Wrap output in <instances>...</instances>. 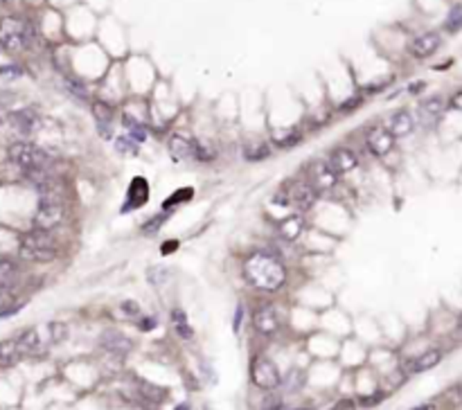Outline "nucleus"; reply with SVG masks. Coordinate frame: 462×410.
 Listing matches in <instances>:
<instances>
[{"mask_svg":"<svg viewBox=\"0 0 462 410\" xmlns=\"http://www.w3.org/2000/svg\"><path fill=\"white\" fill-rule=\"evenodd\" d=\"M241 275H244L248 287L262 293H275L287 284L289 271L277 255L271 253H253L241 264Z\"/></svg>","mask_w":462,"mask_h":410,"instance_id":"f257e3e1","label":"nucleus"},{"mask_svg":"<svg viewBox=\"0 0 462 410\" xmlns=\"http://www.w3.org/2000/svg\"><path fill=\"white\" fill-rule=\"evenodd\" d=\"M59 257V241L52 232L45 230H28L18 239V259L34 264H50Z\"/></svg>","mask_w":462,"mask_h":410,"instance_id":"f03ea898","label":"nucleus"},{"mask_svg":"<svg viewBox=\"0 0 462 410\" xmlns=\"http://www.w3.org/2000/svg\"><path fill=\"white\" fill-rule=\"evenodd\" d=\"M7 158H9V163L16 165L21 171L54 167L52 154L45 152L43 147L30 142V140H16V142H11L9 149H7Z\"/></svg>","mask_w":462,"mask_h":410,"instance_id":"7ed1b4c3","label":"nucleus"},{"mask_svg":"<svg viewBox=\"0 0 462 410\" xmlns=\"http://www.w3.org/2000/svg\"><path fill=\"white\" fill-rule=\"evenodd\" d=\"M34 41V28L18 16L0 18V47L7 52H23Z\"/></svg>","mask_w":462,"mask_h":410,"instance_id":"20e7f679","label":"nucleus"},{"mask_svg":"<svg viewBox=\"0 0 462 410\" xmlns=\"http://www.w3.org/2000/svg\"><path fill=\"white\" fill-rule=\"evenodd\" d=\"M248 377L250 383L262 392H275L282 388V372H279L277 363L273 358L258 354L250 358V368H248Z\"/></svg>","mask_w":462,"mask_h":410,"instance_id":"39448f33","label":"nucleus"},{"mask_svg":"<svg viewBox=\"0 0 462 410\" xmlns=\"http://www.w3.org/2000/svg\"><path fill=\"white\" fill-rule=\"evenodd\" d=\"M66 217H68V207L64 201H39L32 217V228L52 232L54 228L62 226Z\"/></svg>","mask_w":462,"mask_h":410,"instance_id":"423d86ee","label":"nucleus"},{"mask_svg":"<svg viewBox=\"0 0 462 410\" xmlns=\"http://www.w3.org/2000/svg\"><path fill=\"white\" fill-rule=\"evenodd\" d=\"M449 110V99L442 95H431V97H424L422 102L417 104L415 110V120H417V127L433 131L437 129V124L444 120V113Z\"/></svg>","mask_w":462,"mask_h":410,"instance_id":"0eeeda50","label":"nucleus"},{"mask_svg":"<svg viewBox=\"0 0 462 410\" xmlns=\"http://www.w3.org/2000/svg\"><path fill=\"white\" fill-rule=\"evenodd\" d=\"M305 178L311 183V188L318 194H327L338 188V176L336 171L330 167L327 158H313L311 163H307L305 167Z\"/></svg>","mask_w":462,"mask_h":410,"instance_id":"6e6552de","label":"nucleus"},{"mask_svg":"<svg viewBox=\"0 0 462 410\" xmlns=\"http://www.w3.org/2000/svg\"><path fill=\"white\" fill-rule=\"evenodd\" d=\"M444 347H427L424 352H420L417 356L412 358H406L404 365H401V377L404 379H410V377H417V375H424V372H429L433 368H437L442 361H444Z\"/></svg>","mask_w":462,"mask_h":410,"instance_id":"1a4fd4ad","label":"nucleus"},{"mask_svg":"<svg viewBox=\"0 0 462 410\" xmlns=\"http://www.w3.org/2000/svg\"><path fill=\"white\" fill-rule=\"evenodd\" d=\"M363 142H366V149L370 152V156L383 160V158H388L395 152L397 138L383 127V124H374V127H370L366 131V138H363Z\"/></svg>","mask_w":462,"mask_h":410,"instance_id":"9d476101","label":"nucleus"},{"mask_svg":"<svg viewBox=\"0 0 462 410\" xmlns=\"http://www.w3.org/2000/svg\"><path fill=\"white\" fill-rule=\"evenodd\" d=\"M284 190L289 192V201H291V207L296 210V212H309V210L316 205V201L320 198V194L311 188V183L307 178H296L284 185Z\"/></svg>","mask_w":462,"mask_h":410,"instance_id":"9b49d317","label":"nucleus"},{"mask_svg":"<svg viewBox=\"0 0 462 410\" xmlns=\"http://www.w3.org/2000/svg\"><path fill=\"white\" fill-rule=\"evenodd\" d=\"M253 327L264 338H273L282 329V318H279L277 309L269 302L253 309Z\"/></svg>","mask_w":462,"mask_h":410,"instance_id":"f8f14e48","label":"nucleus"},{"mask_svg":"<svg viewBox=\"0 0 462 410\" xmlns=\"http://www.w3.org/2000/svg\"><path fill=\"white\" fill-rule=\"evenodd\" d=\"M97 345H100L102 352L111 354L115 358H125L127 354L133 352V347H136V343H133L131 336H127L125 331H117V329H104L100 334V341H97Z\"/></svg>","mask_w":462,"mask_h":410,"instance_id":"ddd939ff","label":"nucleus"},{"mask_svg":"<svg viewBox=\"0 0 462 410\" xmlns=\"http://www.w3.org/2000/svg\"><path fill=\"white\" fill-rule=\"evenodd\" d=\"M149 196H151L149 181L144 176H136L127 188V196L122 201V207H120V215H129V212H136V210L144 207L149 203Z\"/></svg>","mask_w":462,"mask_h":410,"instance_id":"4468645a","label":"nucleus"},{"mask_svg":"<svg viewBox=\"0 0 462 410\" xmlns=\"http://www.w3.org/2000/svg\"><path fill=\"white\" fill-rule=\"evenodd\" d=\"M383 127H386L388 131H391L397 140H401V138H408V135L415 133V129H417V120H415V113H412V110H408V108H399V110H393V113L386 118Z\"/></svg>","mask_w":462,"mask_h":410,"instance_id":"2eb2a0df","label":"nucleus"},{"mask_svg":"<svg viewBox=\"0 0 462 410\" xmlns=\"http://www.w3.org/2000/svg\"><path fill=\"white\" fill-rule=\"evenodd\" d=\"M7 124L11 127V131L18 133V135H32L39 131L41 127V115L36 113L34 108H18V110H11L7 113Z\"/></svg>","mask_w":462,"mask_h":410,"instance_id":"dca6fc26","label":"nucleus"},{"mask_svg":"<svg viewBox=\"0 0 462 410\" xmlns=\"http://www.w3.org/2000/svg\"><path fill=\"white\" fill-rule=\"evenodd\" d=\"M327 163H330V167L336 171L338 178H343L354 169H359V156L354 149H350V147H334L330 156H327Z\"/></svg>","mask_w":462,"mask_h":410,"instance_id":"f3484780","label":"nucleus"},{"mask_svg":"<svg viewBox=\"0 0 462 410\" xmlns=\"http://www.w3.org/2000/svg\"><path fill=\"white\" fill-rule=\"evenodd\" d=\"M91 110H93V118H95V127H97V133H100L102 140H113V120H115V110L111 104H106L104 99H95L91 104Z\"/></svg>","mask_w":462,"mask_h":410,"instance_id":"a211bd4d","label":"nucleus"},{"mask_svg":"<svg viewBox=\"0 0 462 410\" xmlns=\"http://www.w3.org/2000/svg\"><path fill=\"white\" fill-rule=\"evenodd\" d=\"M442 41L444 39L440 32H422L420 36H415V39L410 41L408 52L415 59H429L442 47Z\"/></svg>","mask_w":462,"mask_h":410,"instance_id":"6ab92c4d","label":"nucleus"},{"mask_svg":"<svg viewBox=\"0 0 462 410\" xmlns=\"http://www.w3.org/2000/svg\"><path fill=\"white\" fill-rule=\"evenodd\" d=\"M275 232H277L279 241L296 244L302 237V232H305V217H302L300 212H296V215H289L284 219H279L275 223Z\"/></svg>","mask_w":462,"mask_h":410,"instance_id":"aec40b11","label":"nucleus"},{"mask_svg":"<svg viewBox=\"0 0 462 410\" xmlns=\"http://www.w3.org/2000/svg\"><path fill=\"white\" fill-rule=\"evenodd\" d=\"M167 152L174 160H190L194 158V138H187L185 133H172L167 140Z\"/></svg>","mask_w":462,"mask_h":410,"instance_id":"412c9836","label":"nucleus"},{"mask_svg":"<svg viewBox=\"0 0 462 410\" xmlns=\"http://www.w3.org/2000/svg\"><path fill=\"white\" fill-rule=\"evenodd\" d=\"M136 397L144 404H154V406H163V402L169 397L167 388H161L156 386V383H149V381H142L138 379L136 381Z\"/></svg>","mask_w":462,"mask_h":410,"instance_id":"4be33fe9","label":"nucleus"},{"mask_svg":"<svg viewBox=\"0 0 462 410\" xmlns=\"http://www.w3.org/2000/svg\"><path fill=\"white\" fill-rule=\"evenodd\" d=\"M16 343H18V350H21L23 356H36V354H41L45 350V343H43L41 334L36 329L21 331L16 336Z\"/></svg>","mask_w":462,"mask_h":410,"instance_id":"5701e85b","label":"nucleus"},{"mask_svg":"<svg viewBox=\"0 0 462 410\" xmlns=\"http://www.w3.org/2000/svg\"><path fill=\"white\" fill-rule=\"evenodd\" d=\"M302 142V133L298 127H289V129H273L271 131V144L275 149H294Z\"/></svg>","mask_w":462,"mask_h":410,"instance_id":"b1692460","label":"nucleus"},{"mask_svg":"<svg viewBox=\"0 0 462 410\" xmlns=\"http://www.w3.org/2000/svg\"><path fill=\"white\" fill-rule=\"evenodd\" d=\"M122 127H125V133L129 135V138H133L138 144L142 142H147L149 140V133H151V129L144 124L140 118H136V115H131V113H125L122 115Z\"/></svg>","mask_w":462,"mask_h":410,"instance_id":"393cba45","label":"nucleus"},{"mask_svg":"<svg viewBox=\"0 0 462 410\" xmlns=\"http://www.w3.org/2000/svg\"><path fill=\"white\" fill-rule=\"evenodd\" d=\"M273 154V144L266 140H253L241 147V156H244L246 163H262V160L271 158Z\"/></svg>","mask_w":462,"mask_h":410,"instance_id":"a878e982","label":"nucleus"},{"mask_svg":"<svg viewBox=\"0 0 462 410\" xmlns=\"http://www.w3.org/2000/svg\"><path fill=\"white\" fill-rule=\"evenodd\" d=\"M169 322H172V329L178 338H183V341H192L194 338V329L190 325V318L185 314V309H180V307H174L172 309V314H169Z\"/></svg>","mask_w":462,"mask_h":410,"instance_id":"bb28decb","label":"nucleus"},{"mask_svg":"<svg viewBox=\"0 0 462 410\" xmlns=\"http://www.w3.org/2000/svg\"><path fill=\"white\" fill-rule=\"evenodd\" d=\"M18 280H21V266L16 259H9V257L0 259V287L14 291Z\"/></svg>","mask_w":462,"mask_h":410,"instance_id":"cd10ccee","label":"nucleus"},{"mask_svg":"<svg viewBox=\"0 0 462 410\" xmlns=\"http://www.w3.org/2000/svg\"><path fill=\"white\" fill-rule=\"evenodd\" d=\"M23 358L21 350H18V343L16 338H7V341H0V368H11L16 365Z\"/></svg>","mask_w":462,"mask_h":410,"instance_id":"c85d7f7f","label":"nucleus"},{"mask_svg":"<svg viewBox=\"0 0 462 410\" xmlns=\"http://www.w3.org/2000/svg\"><path fill=\"white\" fill-rule=\"evenodd\" d=\"M174 215L172 212H165V210H161V212H156L154 217H149L147 221L140 226V232L144 234V237H154V234H158L163 228H165V223L172 219Z\"/></svg>","mask_w":462,"mask_h":410,"instance_id":"c756f323","label":"nucleus"},{"mask_svg":"<svg viewBox=\"0 0 462 410\" xmlns=\"http://www.w3.org/2000/svg\"><path fill=\"white\" fill-rule=\"evenodd\" d=\"M192 196H194V190H192V188L176 190L172 196H167V198H165V203L161 205V210H165V212H172V215H174L180 205H185V203L192 201Z\"/></svg>","mask_w":462,"mask_h":410,"instance_id":"7c9ffc66","label":"nucleus"},{"mask_svg":"<svg viewBox=\"0 0 462 410\" xmlns=\"http://www.w3.org/2000/svg\"><path fill=\"white\" fill-rule=\"evenodd\" d=\"M169 280H172V271H169V266L156 264V266H149V268H147V282L151 284V287L161 289V287H165Z\"/></svg>","mask_w":462,"mask_h":410,"instance_id":"2f4dec72","label":"nucleus"},{"mask_svg":"<svg viewBox=\"0 0 462 410\" xmlns=\"http://www.w3.org/2000/svg\"><path fill=\"white\" fill-rule=\"evenodd\" d=\"M442 30L446 34H458L462 32V3L454 5L451 9L446 11V18L442 23Z\"/></svg>","mask_w":462,"mask_h":410,"instance_id":"473e14b6","label":"nucleus"},{"mask_svg":"<svg viewBox=\"0 0 462 410\" xmlns=\"http://www.w3.org/2000/svg\"><path fill=\"white\" fill-rule=\"evenodd\" d=\"M194 160L197 163H212V160H216V149L203 140H194Z\"/></svg>","mask_w":462,"mask_h":410,"instance_id":"72a5a7b5","label":"nucleus"},{"mask_svg":"<svg viewBox=\"0 0 462 410\" xmlns=\"http://www.w3.org/2000/svg\"><path fill=\"white\" fill-rule=\"evenodd\" d=\"M45 329H47V343H50V345H59V343H64L68 338V325H66V322L54 320Z\"/></svg>","mask_w":462,"mask_h":410,"instance_id":"f704fd0d","label":"nucleus"},{"mask_svg":"<svg viewBox=\"0 0 462 410\" xmlns=\"http://www.w3.org/2000/svg\"><path fill=\"white\" fill-rule=\"evenodd\" d=\"M117 314H120V318H127V320H140V318L144 316V314H142V307H140L136 300H125V302H120Z\"/></svg>","mask_w":462,"mask_h":410,"instance_id":"c9c22d12","label":"nucleus"},{"mask_svg":"<svg viewBox=\"0 0 462 410\" xmlns=\"http://www.w3.org/2000/svg\"><path fill=\"white\" fill-rule=\"evenodd\" d=\"M302 386H305V375H302L300 370H291L289 375L282 379V388L287 392H298Z\"/></svg>","mask_w":462,"mask_h":410,"instance_id":"e433bc0d","label":"nucleus"},{"mask_svg":"<svg viewBox=\"0 0 462 410\" xmlns=\"http://www.w3.org/2000/svg\"><path fill=\"white\" fill-rule=\"evenodd\" d=\"M115 152L117 154H127V156H136L138 154V142L133 140V138H129L127 133H122V135H117L115 138Z\"/></svg>","mask_w":462,"mask_h":410,"instance_id":"4c0bfd02","label":"nucleus"},{"mask_svg":"<svg viewBox=\"0 0 462 410\" xmlns=\"http://www.w3.org/2000/svg\"><path fill=\"white\" fill-rule=\"evenodd\" d=\"M64 84H66V91H68L72 97L83 99V102H86V99H88V89H86V84H83L81 79H75V77H66V79H64Z\"/></svg>","mask_w":462,"mask_h":410,"instance_id":"58836bf2","label":"nucleus"},{"mask_svg":"<svg viewBox=\"0 0 462 410\" xmlns=\"http://www.w3.org/2000/svg\"><path fill=\"white\" fill-rule=\"evenodd\" d=\"M262 410H287L282 394H277V390L275 392H266L264 399H262Z\"/></svg>","mask_w":462,"mask_h":410,"instance_id":"ea45409f","label":"nucleus"},{"mask_svg":"<svg viewBox=\"0 0 462 410\" xmlns=\"http://www.w3.org/2000/svg\"><path fill=\"white\" fill-rule=\"evenodd\" d=\"M383 399H386V392H381V390L376 392V390H374L372 394H361L359 399H357V404L363 406V408H372V406H379Z\"/></svg>","mask_w":462,"mask_h":410,"instance_id":"a19ab883","label":"nucleus"},{"mask_svg":"<svg viewBox=\"0 0 462 410\" xmlns=\"http://www.w3.org/2000/svg\"><path fill=\"white\" fill-rule=\"evenodd\" d=\"M136 325H138V329L142 334H149V331H154L158 327V320L154 316H142L140 320H136Z\"/></svg>","mask_w":462,"mask_h":410,"instance_id":"79ce46f5","label":"nucleus"},{"mask_svg":"<svg viewBox=\"0 0 462 410\" xmlns=\"http://www.w3.org/2000/svg\"><path fill=\"white\" fill-rule=\"evenodd\" d=\"M21 74H23L21 66H14V64H9V66H3V68H0V77L16 79V77H21Z\"/></svg>","mask_w":462,"mask_h":410,"instance_id":"37998d69","label":"nucleus"},{"mask_svg":"<svg viewBox=\"0 0 462 410\" xmlns=\"http://www.w3.org/2000/svg\"><path fill=\"white\" fill-rule=\"evenodd\" d=\"M178 248H180V241H178V239H167V241L161 246V255H163V257H169L172 253H176Z\"/></svg>","mask_w":462,"mask_h":410,"instance_id":"c03bdc74","label":"nucleus"},{"mask_svg":"<svg viewBox=\"0 0 462 410\" xmlns=\"http://www.w3.org/2000/svg\"><path fill=\"white\" fill-rule=\"evenodd\" d=\"M449 110H456V113H462V89L456 91L451 97H449Z\"/></svg>","mask_w":462,"mask_h":410,"instance_id":"a18cd8bd","label":"nucleus"},{"mask_svg":"<svg viewBox=\"0 0 462 410\" xmlns=\"http://www.w3.org/2000/svg\"><path fill=\"white\" fill-rule=\"evenodd\" d=\"M11 302H14V291L0 287V312H3L5 307H9Z\"/></svg>","mask_w":462,"mask_h":410,"instance_id":"49530a36","label":"nucleus"},{"mask_svg":"<svg viewBox=\"0 0 462 410\" xmlns=\"http://www.w3.org/2000/svg\"><path fill=\"white\" fill-rule=\"evenodd\" d=\"M332 410H359V404H357V399H338L332 406Z\"/></svg>","mask_w":462,"mask_h":410,"instance_id":"de8ad7c7","label":"nucleus"},{"mask_svg":"<svg viewBox=\"0 0 462 410\" xmlns=\"http://www.w3.org/2000/svg\"><path fill=\"white\" fill-rule=\"evenodd\" d=\"M241 322H244V304H237V312H235V318H233V331L235 334H239Z\"/></svg>","mask_w":462,"mask_h":410,"instance_id":"09e8293b","label":"nucleus"},{"mask_svg":"<svg viewBox=\"0 0 462 410\" xmlns=\"http://www.w3.org/2000/svg\"><path fill=\"white\" fill-rule=\"evenodd\" d=\"M449 397H451V402L454 404H458V406H462V381H458L456 386L449 390Z\"/></svg>","mask_w":462,"mask_h":410,"instance_id":"8fccbe9b","label":"nucleus"},{"mask_svg":"<svg viewBox=\"0 0 462 410\" xmlns=\"http://www.w3.org/2000/svg\"><path fill=\"white\" fill-rule=\"evenodd\" d=\"M11 102H14V95H11V93H0V115L5 113L7 106H9Z\"/></svg>","mask_w":462,"mask_h":410,"instance_id":"3c124183","label":"nucleus"},{"mask_svg":"<svg viewBox=\"0 0 462 410\" xmlns=\"http://www.w3.org/2000/svg\"><path fill=\"white\" fill-rule=\"evenodd\" d=\"M361 104H363V97H352V99H347V102L343 104V110H345V113H350V110L359 108Z\"/></svg>","mask_w":462,"mask_h":410,"instance_id":"603ef678","label":"nucleus"},{"mask_svg":"<svg viewBox=\"0 0 462 410\" xmlns=\"http://www.w3.org/2000/svg\"><path fill=\"white\" fill-rule=\"evenodd\" d=\"M424 86H427V84H424V81L410 84V86H408V93H410V95H417V93H422V91H424Z\"/></svg>","mask_w":462,"mask_h":410,"instance_id":"864d4df0","label":"nucleus"},{"mask_svg":"<svg viewBox=\"0 0 462 410\" xmlns=\"http://www.w3.org/2000/svg\"><path fill=\"white\" fill-rule=\"evenodd\" d=\"M410 410H435V404H431V402H424V404L412 406Z\"/></svg>","mask_w":462,"mask_h":410,"instance_id":"5fc2aeb1","label":"nucleus"},{"mask_svg":"<svg viewBox=\"0 0 462 410\" xmlns=\"http://www.w3.org/2000/svg\"><path fill=\"white\" fill-rule=\"evenodd\" d=\"M456 334L462 336V314H458V318H456Z\"/></svg>","mask_w":462,"mask_h":410,"instance_id":"6e6d98bb","label":"nucleus"},{"mask_svg":"<svg viewBox=\"0 0 462 410\" xmlns=\"http://www.w3.org/2000/svg\"><path fill=\"white\" fill-rule=\"evenodd\" d=\"M174 410H192V408H190V404H187V402H180L178 406H174Z\"/></svg>","mask_w":462,"mask_h":410,"instance_id":"4d7b16f0","label":"nucleus"},{"mask_svg":"<svg viewBox=\"0 0 462 410\" xmlns=\"http://www.w3.org/2000/svg\"><path fill=\"white\" fill-rule=\"evenodd\" d=\"M287 410H311V408H287Z\"/></svg>","mask_w":462,"mask_h":410,"instance_id":"13d9d810","label":"nucleus"},{"mask_svg":"<svg viewBox=\"0 0 462 410\" xmlns=\"http://www.w3.org/2000/svg\"><path fill=\"white\" fill-rule=\"evenodd\" d=\"M0 3H5V0H0Z\"/></svg>","mask_w":462,"mask_h":410,"instance_id":"bf43d9fd","label":"nucleus"}]
</instances>
